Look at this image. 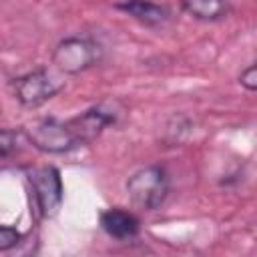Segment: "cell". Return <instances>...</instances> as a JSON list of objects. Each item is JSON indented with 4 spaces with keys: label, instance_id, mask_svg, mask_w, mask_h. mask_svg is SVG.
<instances>
[{
    "label": "cell",
    "instance_id": "cell-1",
    "mask_svg": "<svg viewBox=\"0 0 257 257\" xmlns=\"http://www.w3.org/2000/svg\"><path fill=\"white\" fill-rule=\"evenodd\" d=\"M28 143L34 149L46 155H64L78 147H84L78 135V128L72 118H56V116H42L30 120L22 128Z\"/></svg>",
    "mask_w": 257,
    "mask_h": 257
},
{
    "label": "cell",
    "instance_id": "cell-2",
    "mask_svg": "<svg viewBox=\"0 0 257 257\" xmlns=\"http://www.w3.org/2000/svg\"><path fill=\"white\" fill-rule=\"evenodd\" d=\"M124 189L135 207L143 211H157L169 197L171 177L163 165H147L126 179Z\"/></svg>",
    "mask_w": 257,
    "mask_h": 257
},
{
    "label": "cell",
    "instance_id": "cell-3",
    "mask_svg": "<svg viewBox=\"0 0 257 257\" xmlns=\"http://www.w3.org/2000/svg\"><path fill=\"white\" fill-rule=\"evenodd\" d=\"M24 175L38 215L42 219L56 217L64 201V185L60 171L54 165H36L26 167Z\"/></svg>",
    "mask_w": 257,
    "mask_h": 257
},
{
    "label": "cell",
    "instance_id": "cell-4",
    "mask_svg": "<svg viewBox=\"0 0 257 257\" xmlns=\"http://www.w3.org/2000/svg\"><path fill=\"white\" fill-rule=\"evenodd\" d=\"M10 88H12L14 98L24 108L32 110V108L46 104L50 98H54L64 88V82L56 74H52L48 68L40 66V68L28 70V72L12 78Z\"/></svg>",
    "mask_w": 257,
    "mask_h": 257
},
{
    "label": "cell",
    "instance_id": "cell-5",
    "mask_svg": "<svg viewBox=\"0 0 257 257\" xmlns=\"http://www.w3.org/2000/svg\"><path fill=\"white\" fill-rule=\"evenodd\" d=\"M102 56V48L88 36H66L52 50V64L62 74H80L92 68Z\"/></svg>",
    "mask_w": 257,
    "mask_h": 257
},
{
    "label": "cell",
    "instance_id": "cell-6",
    "mask_svg": "<svg viewBox=\"0 0 257 257\" xmlns=\"http://www.w3.org/2000/svg\"><path fill=\"white\" fill-rule=\"evenodd\" d=\"M72 120L78 128L82 145H90L104 133L106 126L116 122V112L112 108H106L104 104H94V106L82 110L80 114L72 116Z\"/></svg>",
    "mask_w": 257,
    "mask_h": 257
},
{
    "label": "cell",
    "instance_id": "cell-7",
    "mask_svg": "<svg viewBox=\"0 0 257 257\" xmlns=\"http://www.w3.org/2000/svg\"><path fill=\"white\" fill-rule=\"evenodd\" d=\"M98 223L102 231L116 239V241H128L135 239L141 233V221L133 211H126L122 207H110L104 209L98 217Z\"/></svg>",
    "mask_w": 257,
    "mask_h": 257
},
{
    "label": "cell",
    "instance_id": "cell-8",
    "mask_svg": "<svg viewBox=\"0 0 257 257\" xmlns=\"http://www.w3.org/2000/svg\"><path fill=\"white\" fill-rule=\"evenodd\" d=\"M112 8L133 16L145 26H163L171 18L169 8L165 4H155V2H118L112 4Z\"/></svg>",
    "mask_w": 257,
    "mask_h": 257
},
{
    "label": "cell",
    "instance_id": "cell-9",
    "mask_svg": "<svg viewBox=\"0 0 257 257\" xmlns=\"http://www.w3.org/2000/svg\"><path fill=\"white\" fill-rule=\"evenodd\" d=\"M181 10L199 22H219L227 18L231 6L221 0H187L181 2Z\"/></svg>",
    "mask_w": 257,
    "mask_h": 257
},
{
    "label": "cell",
    "instance_id": "cell-10",
    "mask_svg": "<svg viewBox=\"0 0 257 257\" xmlns=\"http://www.w3.org/2000/svg\"><path fill=\"white\" fill-rule=\"evenodd\" d=\"M20 131L0 126V159H8L18 151Z\"/></svg>",
    "mask_w": 257,
    "mask_h": 257
},
{
    "label": "cell",
    "instance_id": "cell-11",
    "mask_svg": "<svg viewBox=\"0 0 257 257\" xmlns=\"http://www.w3.org/2000/svg\"><path fill=\"white\" fill-rule=\"evenodd\" d=\"M22 243V233L12 225H0V253L12 251Z\"/></svg>",
    "mask_w": 257,
    "mask_h": 257
},
{
    "label": "cell",
    "instance_id": "cell-12",
    "mask_svg": "<svg viewBox=\"0 0 257 257\" xmlns=\"http://www.w3.org/2000/svg\"><path fill=\"white\" fill-rule=\"evenodd\" d=\"M239 84H241L247 92H255V90H257V68H255V64H249L245 70H241V74H239Z\"/></svg>",
    "mask_w": 257,
    "mask_h": 257
}]
</instances>
